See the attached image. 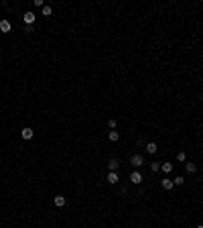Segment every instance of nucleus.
<instances>
[{
  "label": "nucleus",
  "instance_id": "nucleus-1",
  "mask_svg": "<svg viewBox=\"0 0 203 228\" xmlns=\"http://www.w3.org/2000/svg\"><path fill=\"white\" fill-rule=\"evenodd\" d=\"M130 181H132L134 185L142 183V173H140V171H132V175H130Z\"/></svg>",
  "mask_w": 203,
  "mask_h": 228
},
{
  "label": "nucleus",
  "instance_id": "nucleus-2",
  "mask_svg": "<svg viewBox=\"0 0 203 228\" xmlns=\"http://www.w3.org/2000/svg\"><path fill=\"white\" fill-rule=\"evenodd\" d=\"M24 23H27V27H33V23H35V19H37V16H35V12H24Z\"/></svg>",
  "mask_w": 203,
  "mask_h": 228
},
{
  "label": "nucleus",
  "instance_id": "nucleus-3",
  "mask_svg": "<svg viewBox=\"0 0 203 228\" xmlns=\"http://www.w3.org/2000/svg\"><path fill=\"white\" fill-rule=\"evenodd\" d=\"M53 204L57 206V208H63V206L67 204V200H65V196H55V198H53Z\"/></svg>",
  "mask_w": 203,
  "mask_h": 228
},
{
  "label": "nucleus",
  "instance_id": "nucleus-4",
  "mask_svg": "<svg viewBox=\"0 0 203 228\" xmlns=\"http://www.w3.org/2000/svg\"><path fill=\"white\" fill-rule=\"evenodd\" d=\"M130 163H132L134 167H140V165H144V159H142V155H132Z\"/></svg>",
  "mask_w": 203,
  "mask_h": 228
},
{
  "label": "nucleus",
  "instance_id": "nucleus-5",
  "mask_svg": "<svg viewBox=\"0 0 203 228\" xmlns=\"http://www.w3.org/2000/svg\"><path fill=\"white\" fill-rule=\"evenodd\" d=\"M33 128H23V131H20V136H23L24 141H31V139H33Z\"/></svg>",
  "mask_w": 203,
  "mask_h": 228
},
{
  "label": "nucleus",
  "instance_id": "nucleus-6",
  "mask_svg": "<svg viewBox=\"0 0 203 228\" xmlns=\"http://www.w3.org/2000/svg\"><path fill=\"white\" fill-rule=\"evenodd\" d=\"M108 183H118V171H110L108 173Z\"/></svg>",
  "mask_w": 203,
  "mask_h": 228
},
{
  "label": "nucleus",
  "instance_id": "nucleus-7",
  "mask_svg": "<svg viewBox=\"0 0 203 228\" xmlns=\"http://www.w3.org/2000/svg\"><path fill=\"white\" fill-rule=\"evenodd\" d=\"M160 185H163V189H167V191L175 187V183H173V181H171V179H163V181H160Z\"/></svg>",
  "mask_w": 203,
  "mask_h": 228
},
{
  "label": "nucleus",
  "instance_id": "nucleus-8",
  "mask_svg": "<svg viewBox=\"0 0 203 228\" xmlns=\"http://www.w3.org/2000/svg\"><path fill=\"white\" fill-rule=\"evenodd\" d=\"M0 31H2V33H8V31H10V23H8V20H0Z\"/></svg>",
  "mask_w": 203,
  "mask_h": 228
},
{
  "label": "nucleus",
  "instance_id": "nucleus-9",
  "mask_svg": "<svg viewBox=\"0 0 203 228\" xmlns=\"http://www.w3.org/2000/svg\"><path fill=\"white\" fill-rule=\"evenodd\" d=\"M108 139H110L112 143H116L118 139H120V132H118V131H110V135H108Z\"/></svg>",
  "mask_w": 203,
  "mask_h": 228
},
{
  "label": "nucleus",
  "instance_id": "nucleus-10",
  "mask_svg": "<svg viewBox=\"0 0 203 228\" xmlns=\"http://www.w3.org/2000/svg\"><path fill=\"white\" fill-rule=\"evenodd\" d=\"M108 169H110V171H118V161L110 159V161H108Z\"/></svg>",
  "mask_w": 203,
  "mask_h": 228
},
{
  "label": "nucleus",
  "instance_id": "nucleus-11",
  "mask_svg": "<svg viewBox=\"0 0 203 228\" xmlns=\"http://www.w3.org/2000/svg\"><path fill=\"white\" fill-rule=\"evenodd\" d=\"M144 149L148 151V153H156V149H159V147H156V143H148V145H146Z\"/></svg>",
  "mask_w": 203,
  "mask_h": 228
},
{
  "label": "nucleus",
  "instance_id": "nucleus-12",
  "mask_svg": "<svg viewBox=\"0 0 203 228\" xmlns=\"http://www.w3.org/2000/svg\"><path fill=\"white\" fill-rule=\"evenodd\" d=\"M185 169H187V173H195V171H197V165H195V163H187Z\"/></svg>",
  "mask_w": 203,
  "mask_h": 228
},
{
  "label": "nucleus",
  "instance_id": "nucleus-13",
  "mask_svg": "<svg viewBox=\"0 0 203 228\" xmlns=\"http://www.w3.org/2000/svg\"><path fill=\"white\" fill-rule=\"evenodd\" d=\"M160 169H163L164 173H171V171H173V165H171V163H163V165H160Z\"/></svg>",
  "mask_w": 203,
  "mask_h": 228
},
{
  "label": "nucleus",
  "instance_id": "nucleus-14",
  "mask_svg": "<svg viewBox=\"0 0 203 228\" xmlns=\"http://www.w3.org/2000/svg\"><path fill=\"white\" fill-rule=\"evenodd\" d=\"M53 15V8L51 6H43V16H51Z\"/></svg>",
  "mask_w": 203,
  "mask_h": 228
},
{
  "label": "nucleus",
  "instance_id": "nucleus-15",
  "mask_svg": "<svg viewBox=\"0 0 203 228\" xmlns=\"http://www.w3.org/2000/svg\"><path fill=\"white\" fill-rule=\"evenodd\" d=\"M177 159H179V161H183V163H185V159H187V155H185V151L177 153Z\"/></svg>",
  "mask_w": 203,
  "mask_h": 228
},
{
  "label": "nucleus",
  "instance_id": "nucleus-16",
  "mask_svg": "<svg viewBox=\"0 0 203 228\" xmlns=\"http://www.w3.org/2000/svg\"><path fill=\"white\" fill-rule=\"evenodd\" d=\"M108 126H110V128H116V126H118V122L114 120V118H110V120H108Z\"/></svg>",
  "mask_w": 203,
  "mask_h": 228
},
{
  "label": "nucleus",
  "instance_id": "nucleus-17",
  "mask_svg": "<svg viewBox=\"0 0 203 228\" xmlns=\"http://www.w3.org/2000/svg\"><path fill=\"white\" fill-rule=\"evenodd\" d=\"M183 181H185L183 177H175V179H173V183H175V185H183Z\"/></svg>",
  "mask_w": 203,
  "mask_h": 228
},
{
  "label": "nucleus",
  "instance_id": "nucleus-18",
  "mask_svg": "<svg viewBox=\"0 0 203 228\" xmlns=\"http://www.w3.org/2000/svg\"><path fill=\"white\" fill-rule=\"evenodd\" d=\"M150 169H152V171H159L160 169V163H150Z\"/></svg>",
  "mask_w": 203,
  "mask_h": 228
},
{
  "label": "nucleus",
  "instance_id": "nucleus-19",
  "mask_svg": "<svg viewBox=\"0 0 203 228\" xmlns=\"http://www.w3.org/2000/svg\"><path fill=\"white\" fill-rule=\"evenodd\" d=\"M197 228H203V224H199V226H197Z\"/></svg>",
  "mask_w": 203,
  "mask_h": 228
}]
</instances>
